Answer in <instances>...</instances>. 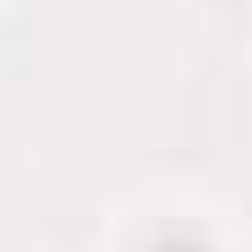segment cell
I'll use <instances>...</instances> for the list:
<instances>
[{
  "label": "cell",
  "mask_w": 252,
  "mask_h": 252,
  "mask_svg": "<svg viewBox=\"0 0 252 252\" xmlns=\"http://www.w3.org/2000/svg\"><path fill=\"white\" fill-rule=\"evenodd\" d=\"M139 252H218V244H209L200 226H157V235H148Z\"/></svg>",
  "instance_id": "1"
}]
</instances>
